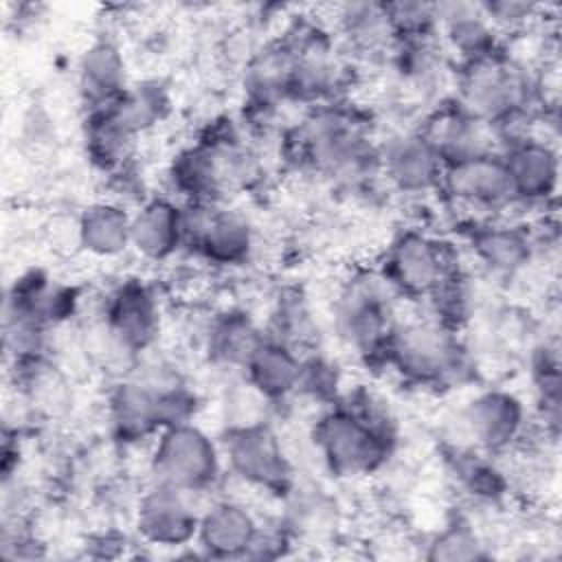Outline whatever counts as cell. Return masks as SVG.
<instances>
[{
  "mask_svg": "<svg viewBox=\"0 0 562 562\" xmlns=\"http://www.w3.org/2000/svg\"><path fill=\"white\" fill-rule=\"evenodd\" d=\"M281 151L292 169L338 189L362 191L382 180L375 123L347 99L305 108L283 132Z\"/></svg>",
  "mask_w": 562,
  "mask_h": 562,
  "instance_id": "1",
  "label": "cell"
},
{
  "mask_svg": "<svg viewBox=\"0 0 562 562\" xmlns=\"http://www.w3.org/2000/svg\"><path fill=\"white\" fill-rule=\"evenodd\" d=\"M310 441L331 479L358 481L389 465L400 446V430L384 402L356 389L318 408L310 426Z\"/></svg>",
  "mask_w": 562,
  "mask_h": 562,
  "instance_id": "2",
  "label": "cell"
},
{
  "mask_svg": "<svg viewBox=\"0 0 562 562\" xmlns=\"http://www.w3.org/2000/svg\"><path fill=\"white\" fill-rule=\"evenodd\" d=\"M450 88V99L470 116L498 132L503 143L509 136L531 132L542 112L555 105L549 103L536 70L512 53L509 46L454 66Z\"/></svg>",
  "mask_w": 562,
  "mask_h": 562,
  "instance_id": "3",
  "label": "cell"
},
{
  "mask_svg": "<svg viewBox=\"0 0 562 562\" xmlns=\"http://www.w3.org/2000/svg\"><path fill=\"white\" fill-rule=\"evenodd\" d=\"M202 408L198 391L176 369L143 360L114 375L105 393V424L110 439L123 448L149 446L173 424L193 422Z\"/></svg>",
  "mask_w": 562,
  "mask_h": 562,
  "instance_id": "4",
  "label": "cell"
},
{
  "mask_svg": "<svg viewBox=\"0 0 562 562\" xmlns=\"http://www.w3.org/2000/svg\"><path fill=\"white\" fill-rule=\"evenodd\" d=\"M382 369H389L402 384L428 393L459 389L476 375L463 334L439 325L424 312L415 318H400Z\"/></svg>",
  "mask_w": 562,
  "mask_h": 562,
  "instance_id": "5",
  "label": "cell"
},
{
  "mask_svg": "<svg viewBox=\"0 0 562 562\" xmlns=\"http://www.w3.org/2000/svg\"><path fill=\"white\" fill-rule=\"evenodd\" d=\"M402 299L380 270L358 266L338 283L331 299V329L340 347L364 367H382L389 340L400 323Z\"/></svg>",
  "mask_w": 562,
  "mask_h": 562,
  "instance_id": "6",
  "label": "cell"
},
{
  "mask_svg": "<svg viewBox=\"0 0 562 562\" xmlns=\"http://www.w3.org/2000/svg\"><path fill=\"white\" fill-rule=\"evenodd\" d=\"M147 479L209 498L226 479L220 437L198 419L162 428L147 446Z\"/></svg>",
  "mask_w": 562,
  "mask_h": 562,
  "instance_id": "7",
  "label": "cell"
},
{
  "mask_svg": "<svg viewBox=\"0 0 562 562\" xmlns=\"http://www.w3.org/2000/svg\"><path fill=\"white\" fill-rule=\"evenodd\" d=\"M226 476L283 501L296 481V463L272 422L224 428L220 435Z\"/></svg>",
  "mask_w": 562,
  "mask_h": 562,
  "instance_id": "8",
  "label": "cell"
},
{
  "mask_svg": "<svg viewBox=\"0 0 562 562\" xmlns=\"http://www.w3.org/2000/svg\"><path fill=\"white\" fill-rule=\"evenodd\" d=\"M454 266H459L454 246L424 226L400 228L375 261L402 303H422Z\"/></svg>",
  "mask_w": 562,
  "mask_h": 562,
  "instance_id": "9",
  "label": "cell"
},
{
  "mask_svg": "<svg viewBox=\"0 0 562 562\" xmlns=\"http://www.w3.org/2000/svg\"><path fill=\"white\" fill-rule=\"evenodd\" d=\"M184 255L213 270L246 268L257 255V228L226 204H182Z\"/></svg>",
  "mask_w": 562,
  "mask_h": 562,
  "instance_id": "10",
  "label": "cell"
},
{
  "mask_svg": "<svg viewBox=\"0 0 562 562\" xmlns=\"http://www.w3.org/2000/svg\"><path fill=\"white\" fill-rule=\"evenodd\" d=\"M97 318L134 369L156 349L162 334L158 288L140 277H125L105 292Z\"/></svg>",
  "mask_w": 562,
  "mask_h": 562,
  "instance_id": "11",
  "label": "cell"
},
{
  "mask_svg": "<svg viewBox=\"0 0 562 562\" xmlns=\"http://www.w3.org/2000/svg\"><path fill=\"white\" fill-rule=\"evenodd\" d=\"M459 435L470 446L492 457H507L527 443L536 428L527 402L512 389L485 386L476 391L457 415Z\"/></svg>",
  "mask_w": 562,
  "mask_h": 562,
  "instance_id": "12",
  "label": "cell"
},
{
  "mask_svg": "<svg viewBox=\"0 0 562 562\" xmlns=\"http://www.w3.org/2000/svg\"><path fill=\"white\" fill-rule=\"evenodd\" d=\"M437 195H441L450 206L468 211V220L501 217L516 209V198L501 151H487L443 165Z\"/></svg>",
  "mask_w": 562,
  "mask_h": 562,
  "instance_id": "13",
  "label": "cell"
},
{
  "mask_svg": "<svg viewBox=\"0 0 562 562\" xmlns=\"http://www.w3.org/2000/svg\"><path fill=\"white\" fill-rule=\"evenodd\" d=\"M206 498L180 487L149 481L136 496L132 525L138 542L156 549L193 547L200 509Z\"/></svg>",
  "mask_w": 562,
  "mask_h": 562,
  "instance_id": "14",
  "label": "cell"
},
{
  "mask_svg": "<svg viewBox=\"0 0 562 562\" xmlns=\"http://www.w3.org/2000/svg\"><path fill=\"white\" fill-rule=\"evenodd\" d=\"M516 209H547L558 200L560 154L553 138L531 130L501 145Z\"/></svg>",
  "mask_w": 562,
  "mask_h": 562,
  "instance_id": "15",
  "label": "cell"
},
{
  "mask_svg": "<svg viewBox=\"0 0 562 562\" xmlns=\"http://www.w3.org/2000/svg\"><path fill=\"white\" fill-rule=\"evenodd\" d=\"M165 182L180 204H226L233 195L222 147L209 130L169 158Z\"/></svg>",
  "mask_w": 562,
  "mask_h": 562,
  "instance_id": "16",
  "label": "cell"
},
{
  "mask_svg": "<svg viewBox=\"0 0 562 562\" xmlns=\"http://www.w3.org/2000/svg\"><path fill=\"white\" fill-rule=\"evenodd\" d=\"M79 307L81 292L77 285L59 281L46 270L31 268L7 288L2 323H24L53 331L70 323Z\"/></svg>",
  "mask_w": 562,
  "mask_h": 562,
  "instance_id": "17",
  "label": "cell"
},
{
  "mask_svg": "<svg viewBox=\"0 0 562 562\" xmlns=\"http://www.w3.org/2000/svg\"><path fill=\"white\" fill-rule=\"evenodd\" d=\"M263 518L237 496H209L200 509L193 547L202 558L248 560L257 542Z\"/></svg>",
  "mask_w": 562,
  "mask_h": 562,
  "instance_id": "18",
  "label": "cell"
},
{
  "mask_svg": "<svg viewBox=\"0 0 562 562\" xmlns=\"http://www.w3.org/2000/svg\"><path fill=\"white\" fill-rule=\"evenodd\" d=\"M380 173L389 191L426 198L439 191L443 162L413 125L380 138Z\"/></svg>",
  "mask_w": 562,
  "mask_h": 562,
  "instance_id": "19",
  "label": "cell"
},
{
  "mask_svg": "<svg viewBox=\"0 0 562 562\" xmlns=\"http://www.w3.org/2000/svg\"><path fill=\"white\" fill-rule=\"evenodd\" d=\"M463 241L472 259L496 277L522 272L538 252V237L525 222L501 217L465 220Z\"/></svg>",
  "mask_w": 562,
  "mask_h": 562,
  "instance_id": "20",
  "label": "cell"
},
{
  "mask_svg": "<svg viewBox=\"0 0 562 562\" xmlns=\"http://www.w3.org/2000/svg\"><path fill=\"white\" fill-rule=\"evenodd\" d=\"M415 127L430 143L443 165L487 151H501L503 145L498 132L470 116L450 97L430 105Z\"/></svg>",
  "mask_w": 562,
  "mask_h": 562,
  "instance_id": "21",
  "label": "cell"
},
{
  "mask_svg": "<svg viewBox=\"0 0 562 562\" xmlns=\"http://www.w3.org/2000/svg\"><path fill=\"white\" fill-rule=\"evenodd\" d=\"M263 340L266 327L250 310L226 305L215 310L202 329V356L213 369L237 378Z\"/></svg>",
  "mask_w": 562,
  "mask_h": 562,
  "instance_id": "22",
  "label": "cell"
},
{
  "mask_svg": "<svg viewBox=\"0 0 562 562\" xmlns=\"http://www.w3.org/2000/svg\"><path fill=\"white\" fill-rule=\"evenodd\" d=\"M75 81L83 112L114 103L132 83L119 40L108 33L94 35L77 57Z\"/></svg>",
  "mask_w": 562,
  "mask_h": 562,
  "instance_id": "23",
  "label": "cell"
},
{
  "mask_svg": "<svg viewBox=\"0 0 562 562\" xmlns=\"http://www.w3.org/2000/svg\"><path fill=\"white\" fill-rule=\"evenodd\" d=\"M132 252L147 263L184 255V213L169 193L149 195L132 209Z\"/></svg>",
  "mask_w": 562,
  "mask_h": 562,
  "instance_id": "24",
  "label": "cell"
},
{
  "mask_svg": "<svg viewBox=\"0 0 562 562\" xmlns=\"http://www.w3.org/2000/svg\"><path fill=\"white\" fill-rule=\"evenodd\" d=\"M437 40L452 66L481 59L507 46L479 2H437Z\"/></svg>",
  "mask_w": 562,
  "mask_h": 562,
  "instance_id": "25",
  "label": "cell"
},
{
  "mask_svg": "<svg viewBox=\"0 0 562 562\" xmlns=\"http://www.w3.org/2000/svg\"><path fill=\"white\" fill-rule=\"evenodd\" d=\"M75 244L92 259L123 257L132 250V209L112 198L86 204L75 220Z\"/></svg>",
  "mask_w": 562,
  "mask_h": 562,
  "instance_id": "26",
  "label": "cell"
},
{
  "mask_svg": "<svg viewBox=\"0 0 562 562\" xmlns=\"http://www.w3.org/2000/svg\"><path fill=\"white\" fill-rule=\"evenodd\" d=\"M303 351L266 336L248 360L241 378L274 408L296 397Z\"/></svg>",
  "mask_w": 562,
  "mask_h": 562,
  "instance_id": "27",
  "label": "cell"
},
{
  "mask_svg": "<svg viewBox=\"0 0 562 562\" xmlns=\"http://www.w3.org/2000/svg\"><path fill=\"white\" fill-rule=\"evenodd\" d=\"M446 468L454 487L476 505H501L512 490L507 472L498 457L485 454L470 446L448 443Z\"/></svg>",
  "mask_w": 562,
  "mask_h": 562,
  "instance_id": "28",
  "label": "cell"
},
{
  "mask_svg": "<svg viewBox=\"0 0 562 562\" xmlns=\"http://www.w3.org/2000/svg\"><path fill=\"white\" fill-rule=\"evenodd\" d=\"M81 143L88 162L105 178L136 165L138 140L123 130L108 108L83 112Z\"/></svg>",
  "mask_w": 562,
  "mask_h": 562,
  "instance_id": "29",
  "label": "cell"
},
{
  "mask_svg": "<svg viewBox=\"0 0 562 562\" xmlns=\"http://www.w3.org/2000/svg\"><path fill=\"white\" fill-rule=\"evenodd\" d=\"M334 35L349 50L391 55L397 44L384 2H347L334 9Z\"/></svg>",
  "mask_w": 562,
  "mask_h": 562,
  "instance_id": "30",
  "label": "cell"
},
{
  "mask_svg": "<svg viewBox=\"0 0 562 562\" xmlns=\"http://www.w3.org/2000/svg\"><path fill=\"white\" fill-rule=\"evenodd\" d=\"M112 116L123 125L127 134L136 140L160 127L173 108L169 88L158 79L132 81L127 90L110 105H105Z\"/></svg>",
  "mask_w": 562,
  "mask_h": 562,
  "instance_id": "31",
  "label": "cell"
},
{
  "mask_svg": "<svg viewBox=\"0 0 562 562\" xmlns=\"http://www.w3.org/2000/svg\"><path fill=\"white\" fill-rule=\"evenodd\" d=\"M263 327L266 336L281 340L303 353L318 349V321L307 294L301 288H285L279 292Z\"/></svg>",
  "mask_w": 562,
  "mask_h": 562,
  "instance_id": "32",
  "label": "cell"
},
{
  "mask_svg": "<svg viewBox=\"0 0 562 562\" xmlns=\"http://www.w3.org/2000/svg\"><path fill=\"white\" fill-rule=\"evenodd\" d=\"M419 305L439 325L465 334L476 316V290L470 272L461 263L454 266Z\"/></svg>",
  "mask_w": 562,
  "mask_h": 562,
  "instance_id": "33",
  "label": "cell"
},
{
  "mask_svg": "<svg viewBox=\"0 0 562 562\" xmlns=\"http://www.w3.org/2000/svg\"><path fill=\"white\" fill-rule=\"evenodd\" d=\"M529 375L533 384L536 419L542 432L555 441L560 432L562 382H560V351L555 340H540L529 353Z\"/></svg>",
  "mask_w": 562,
  "mask_h": 562,
  "instance_id": "34",
  "label": "cell"
},
{
  "mask_svg": "<svg viewBox=\"0 0 562 562\" xmlns=\"http://www.w3.org/2000/svg\"><path fill=\"white\" fill-rule=\"evenodd\" d=\"M424 558L432 562L485 560L490 558V549L474 525L463 516H457L428 538Z\"/></svg>",
  "mask_w": 562,
  "mask_h": 562,
  "instance_id": "35",
  "label": "cell"
},
{
  "mask_svg": "<svg viewBox=\"0 0 562 562\" xmlns=\"http://www.w3.org/2000/svg\"><path fill=\"white\" fill-rule=\"evenodd\" d=\"M342 393V371L338 362L321 347L303 353L296 397H303L316 404V408H323L334 404Z\"/></svg>",
  "mask_w": 562,
  "mask_h": 562,
  "instance_id": "36",
  "label": "cell"
},
{
  "mask_svg": "<svg viewBox=\"0 0 562 562\" xmlns=\"http://www.w3.org/2000/svg\"><path fill=\"white\" fill-rule=\"evenodd\" d=\"M485 18L494 24V29L507 40L509 35H522L531 31L547 13L544 7L520 2V0H487L479 2Z\"/></svg>",
  "mask_w": 562,
  "mask_h": 562,
  "instance_id": "37",
  "label": "cell"
}]
</instances>
